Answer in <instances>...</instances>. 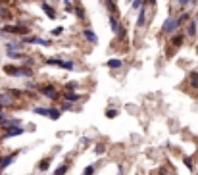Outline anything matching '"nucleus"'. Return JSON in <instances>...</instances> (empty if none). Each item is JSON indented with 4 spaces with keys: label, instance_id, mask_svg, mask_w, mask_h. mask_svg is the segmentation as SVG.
<instances>
[{
    "label": "nucleus",
    "instance_id": "f257e3e1",
    "mask_svg": "<svg viewBox=\"0 0 198 175\" xmlns=\"http://www.w3.org/2000/svg\"><path fill=\"white\" fill-rule=\"evenodd\" d=\"M33 114H37V116H42V117H48V119H60L62 116V108H45V106H35L33 108Z\"/></svg>",
    "mask_w": 198,
    "mask_h": 175
},
{
    "label": "nucleus",
    "instance_id": "f03ea898",
    "mask_svg": "<svg viewBox=\"0 0 198 175\" xmlns=\"http://www.w3.org/2000/svg\"><path fill=\"white\" fill-rule=\"evenodd\" d=\"M179 29V23H177V17H166V21H163V25H162V35H175Z\"/></svg>",
    "mask_w": 198,
    "mask_h": 175
},
{
    "label": "nucleus",
    "instance_id": "7ed1b4c3",
    "mask_svg": "<svg viewBox=\"0 0 198 175\" xmlns=\"http://www.w3.org/2000/svg\"><path fill=\"white\" fill-rule=\"evenodd\" d=\"M2 33H10V35H21V37H27L29 35V27L27 25H6L2 27Z\"/></svg>",
    "mask_w": 198,
    "mask_h": 175
},
{
    "label": "nucleus",
    "instance_id": "20e7f679",
    "mask_svg": "<svg viewBox=\"0 0 198 175\" xmlns=\"http://www.w3.org/2000/svg\"><path fill=\"white\" fill-rule=\"evenodd\" d=\"M39 91H40L42 96L50 98V100H60V96H62L56 89H54V85H40V87H39Z\"/></svg>",
    "mask_w": 198,
    "mask_h": 175
},
{
    "label": "nucleus",
    "instance_id": "39448f33",
    "mask_svg": "<svg viewBox=\"0 0 198 175\" xmlns=\"http://www.w3.org/2000/svg\"><path fill=\"white\" fill-rule=\"evenodd\" d=\"M23 45H40V46H50L52 42L48 40V39H40V37H35V35H27V37H23Z\"/></svg>",
    "mask_w": 198,
    "mask_h": 175
},
{
    "label": "nucleus",
    "instance_id": "423d86ee",
    "mask_svg": "<svg viewBox=\"0 0 198 175\" xmlns=\"http://www.w3.org/2000/svg\"><path fill=\"white\" fill-rule=\"evenodd\" d=\"M40 10L46 14L48 19H58V14H56V10H54V6L50 2H40Z\"/></svg>",
    "mask_w": 198,
    "mask_h": 175
},
{
    "label": "nucleus",
    "instance_id": "0eeeda50",
    "mask_svg": "<svg viewBox=\"0 0 198 175\" xmlns=\"http://www.w3.org/2000/svg\"><path fill=\"white\" fill-rule=\"evenodd\" d=\"M0 106H2V108H12V106H16V98L10 96V94H6V92H0Z\"/></svg>",
    "mask_w": 198,
    "mask_h": 175
},
{
    "label": "nucleus",
    "instance_id": "6e6552de",
    "mask_svg": "<svg viewBox=\"0 0 198 175\" xmlns=\"http://www.w3.org/2000/svg\"><path fill=\"white\" fill-rule=\"evenodd\" d=\"M185 39H186V33H175V35H171V46H175V48L183 46Z\"/></svg>",
    "mask_w": 198,
    "mask_h": 175
},
{
    "label": "nucleus",
    "instance_id": "1a4fd4ad",
    "mask_svg": "<svg viewBox=\"0 0 198 175\" xmlns=\"http://www.w3.org/2000/svg\"><path fill=\"white\" fill-rule=\"evenodd\" d=\"M196 35H198V23H196L194 19H191L189 23H186V37H189V39H194Z\"/></svg>",
    "mask_w": 198,
    "mask_h": 175
},
{
    "label": "nucleus",
    "instance_id": "9d476101",
    "mask_svg": "<svg viewBox=\"0 0 198 175\" xmlns=\"http://www.w3.org/2000/svg\"><path fill=\"white\" fill-rule=\"evenodd\" d=\"M144 23H146V4L144 6H140V10H139V17H137V29H140V27H144Z\"/></svg>",
    "mask_w": 198,
    "mask_h": 175
},
{
    "label": "nucleus",
    "instance_id": "9b49d317",
    "mask_svg": "<svg viewBox=\"0 0 198 175\" xmlns=\"http://www.w3.org/2000/svg\"><path fill=\"white\" fill-rule=\"evenodd\" d=\"M23 127H10V129H6L4 131V139H10V137H17V135H23Z\"/></svg>",
    "mask_w": 198,
    "mask_h": 175
},
{
    "label": "nucleus",
    "instance_id": "f8f14e48",
    "mask_svg": "<svg viewBox=\"0 0 198 175\" xmlns=\"http://www.w3.org/2000/svg\"><path fill=\"white\" fill-rule=\"evenodd\" d=\"M83 37H85L87 40H89L91 45H96V42H98V35H96V33H94L92 29H89V27L83 29Z\"/></svg>",
    "mask_w": 198,
    "mask_h": 175
},
{
    "label": "nucleus",
    "instance_id": "ddd939ff",
    "mask_svg": "<svg viewBox=\"0 0 198 175\" xmlns=\"http://www.w3.org/2000/svg\"><path fill=\"white\" fill-rule=\"evenodd\" d=\"M17 156H19V152H12V154H8L4 160H0V169H6V168H8V166H10V163H12Z\"/></svg>",
    "mask_w": 198,
    "mask_h": 175
},
{
    "label": "nucleus",
    "instance_id": "4468645a",
    "mask_svg": "<svg viewBox=\"0 0 198 175\" xmlns=\"http://www.w3.org/2000/svg\"><path fill=\"white\" fill-rule=\"evenodd\" d=\"M2 71L10 77H19V65H4Z\"/></svg>",
    "mask_w": 198,
    "mask_h": 175
},
{
    "label": "nucleus",
    "instance_id": "2eb2a0df",
    "mask_svg": "<svg viewBox=\"0 0 198 175\" xmlns=\"http://www.w3.org/2000/svg\"><path fill=\"white\" fill-rule=\"evenodd\" d=\"M62 96H64V100L73 102V104H75V102H79V98H81V96H79V92H75V91H65Z\"/></svg>",
    "mask_w": 198,
    "mask_h": 175
},
{
    "label": "nucleus",
    "instance_id": "dca6fc26",
    "mask_svg": "<svg viewBox=\"0 0 198 175\" xmlns=\"http://www.w3.org/2000/svg\"><path fill=\"white\" fill-rule=\"evenodd\" d=\"M50 163H52V156H45V158H42L40 162H39V171H46L48 168H50Z\"/></svg>",
    "mask_w": 198,
    "mask_h": 175
},
{
    "label": "nucleus",
    "instance_id": "f3484780",
    "mask_svg": "<svg viewBox=\"0 0 198 175\" xmlns=\"http://www.w3.org/2000/svg\"><path fill=\"white\" fill-rule=\"evenodd\" d=\"M108 21H110V29H112L114 33H117V31H119V27H121V23L117 21V16H112V14H110Z\"/></svg>",
    "mask_w": 198,
    "mask_h": 175
},
{
    "label": "nucleus",
    "instance_id": "a211bd4d",
    "mask_svg": "<svg viewBox=\"0 0 198 175\" xmlns=\"http://www.w3.org/2000/svg\"><path fill=\"white\" fill-rule=\"evenodd\" d=\"M8 58H12V60H21V62H23L27 56H25V54H21L19 50H8Z\"/></svg>",
    "mask_w": 198,
    "mask_h": 175
},
{
    "label": "nucleus",
    "instance_id": "6ab92c4d",
    "mask_svg": "<svg viewBox=\"0 0 198 175\" xmlns=\"http://www.w3.org/2000/svg\"><path fill=\"white\" fill-rule=\"evenodd\" d=\"M121 65H123V62L119 60V58H110V60H108V68H110V69H119Z\"/></svg>",
    "mask_w": 198,
    "mask_h": 175
},
{
    "label": "nucleus",
    "instance_id": "aec40b11",
    "mask_svg": "<svg viewBox=\"0 0 198 175\" xmlns=\"http://www.w3.org/2000/svg\"><path fill=\"white\" fill-rule=\"evenodd\" d=\"M106 8H108V12L112 14V16H119V12H117V4L114 2V0H106Z\"/></svg>",
    "mask_w": 198,
    "mask_h": 175
},
{
    "label": "nucleus",
    "instance_id": "412c9836",
    "mask_svg": "<svg viewBox=\"0 0 198 175\" xmlns=\"http://www.w3.org/2000/svg\"><path fill=\"white\" fill-rule=\"evenodd\" d=\"M191 21V12H183L179 17H177V23H179V27H183L185 23H189Z\"/></svg>",
    "mask_w": 198,
    "mask_h": 175
},
{
    "label": "nucleus",
    "instance_id": "4be33fe9",
    "mask_svg": "<svg viewBox=\"0 0 198 175\" xmlns=\"http://www.w3.org/2000/svg\"><path fill=\"white\" fill-rule=\"evenodd\" d=\"M21 48H23V42H19V40H12L6 45V50H21Z\"/></svg>",
    "mask_w": 198,
    "mask_h": 175
},
{
    "label": "nucleus",
    "instance_id": "5701e85b",
    "mask_svg": "<svg viewBox=\"0 0 198 175\" xmlns=\"http://www.w3.org/2000/svg\"><path fill=\"white\" fill-rule=\"evenodd\" d=\"M69 169V163H62V166H58V169L54 171V175H65Z\"/></svg>",
    "mask_w": 198,
    "mask_h": 175
},
{
    "label": "nucleus",
    "instance_id": "b1692460",
    "mask_svg": "<svg viewBox=\"0 0 198 175\" xmlns=\"http://www.w3.org/2000/svg\"><path fill=\"white\" fill-rule=\"evenodd\" d=\"M189 79H191V87H192V89H198V71L191 73V75H189Z\"/></svg>",
    "mask_w": 198,
    "mask_h": 175
},
{
    "label": "nucleus",
    "instance_id": "393cba45",
    "mask_svg": "<svg viewBox=\"0 0 198 175\" xmlns=\"http://www.w3.org/2000/svg\"><path fill=\"white\" fill-rule=\"evenodd\" d=\"M104 152H106V144H104V143H98V144H94V154H98V156H100V154H104Z\"/></svg>",
    "mask_w": 198,
    "mask_h": 175
},
{
    "label": "nucleus",
    "instance_id": "a878e982",
    "mask_svg": "<svg viewBox=\"0 0 198 175\" xmlns=\"http://www.w3.org/2000/svg\"><path fill=\"white\" fill-rule=\"evenodd\" d=\"M146 4V0H133V4H131V8H133V10H137V12H139V10H140V6H144Z\"/></svg>",
    "mask_w": 198,
    "mask_h": 175
},
{
    "label": "nucleus",
    "instance_id": "bb28decb",
    "mask_svg": "<svg viewBox=\"0 0 198 175\" xmlns=\"http://www.w3.org/2000/svg\"><path fill=\"white\" fill-rule=\"evenodd\" d=\"M183 162H185V166H186V168H189L191 171H194V163H192V160H191V156H185V158H183Z\"/></svg>",
    "mask_w": 198,
    "mask_h": 175
},
{
    "label": "nucleus",
    "instance_id": "cd10ccee",
    "mask_svg": "<svg viewBox=\"0 0 198 175\" xmlns=\"http://www.w3.org/2000/svg\"><path fill=\"white\" fill-rule=\"evenodd\" d=\"M64 110H73V102L64 100V102H62V112H64Z\"/></svg>",
    "mask_w": 198,
    "mask_h": 175
},
{
    "label": "nucleus",
    "instance_id": "c85d7f7f",
    "mask_svg": "<svg viewBox=\"0 0 198 175\" xmlns=\"http://www.w3.org/2000/svg\"><path fill=\"white\" fill-rule=\"evenodd\" d=\"M77 87H79V83H75V81H73V83H65L64 89H65V91H73V89H77Z\"/></svg>",
    "mask_w": 198,
    "mask_h": 175
},
{
    "label": "nucleus",
    "instance_id": "c756f323",
    "mask_svg": "<svg viewBox=\"0 0 198 175\" xmlns=\"http://www.w3.org/2000/svg\"><path fill=\"white\" fill-rule=\"evenodd\" d=\"M83 175H94V166H87L85 171H83Z\"/></svg>",
    "mask_w": 198,
    "mask_h": 175
},
{
    "label": "nucleus",
    "instance_id": "7c9ffc66",
    "mask_svg": "<svg viewBox=\"0 0 198 175\" xmlns=\"http://www.w3.org/2000/svg\"><path fill=\"white\" fill-rule=\"evenodd\" d=\"M50 33H52V35H54V37H60V35H62V33H64V27H56V29H52Z\"/></svg>",
    "mask_w": 198,
    "mask_h": 175
},
{
    "label": "nucleus",
    "instance_id": "2f4dec72",
    "mask_svg": "<svg viewBox=\"0 0 198 175\" xmlns=\"http://www.w3.org/2000/svg\"><path fill=\"white\" fill-rule=\"evenodd\" d=\"M75 12H77V16H79V19H87V17H85V12H83V10H81L79 6L75 8Z\"/></svg>",
    "mask_w": 198,
    "mask_h": 175
},
{
    "label": "nucleus",
    "instance_id": "473e14b6",
    "mask_svg": "<svg viewBox=\"0 0 198 175\" xmlns=\"http://www.w3.org/2000/svg\"><path fill=\"white\" fill-rule=\"evenodd\" d=\"M177 4H179L181 8H185V6H189V4H191V0H177Z\"/></svg>",
    "mask_w": 198,
    "mask_h": 175
},
{
    "label": "nucleus",
    "instance_id": "72a5a7b5",
    "mask_svg": "<svg viewBox=\"0 0 198 175\" xmlns=\"http://www.w3.org/2000/svg\"><path fill=\"white\" fill-rule=\"evenodd\" d=\"M116 116H117L116 110H108V112H106V117H116Z\"/></svg>",
    "mask_w": 198,
    "mask_h": 175
},
{
    "label": "nucleus",
    "instance_id": "f704fd0d",
    "mask_svg": "<svg viewBox=\"0 0 198 175\" xmlns=\"http://www.w3.org/2000/svg\"><path fill=\"white\" fill-rule=\"evenodd\" d=\"M146 6H156V0H146Z\"/></svg>",
    "mask_w": 198,
    "mask_h": 175
},
{
    "label": "nucleus",
    "instance_id": "c9c22d12",
    "mask_svg": "<svg viewBox=\"0 0 198 175\" xmlns=\"http://www.w3.org/2000/svg\"><path fill=\"white\" fill-rule=\"evenodd\" d=\"M198 4V0H191V6H196Z\"/></svg>",
    "mask_w": 198,
    "mask_h": 175
},
{
    "label": "nucleus",
    "instance_id": "e433bc0d",
    "mask_svg": "<svg viewBox=\"0 0 198 175\" xmlns=\"http://www.w3.org/2000/svg\"><path fill=\"white\" fill-rule=\"evenodd\" d=\"M158 175H166V169H160V173Z\"/></svg>",
    "mask_w": 198,
    "mask_h": 175
},
{
    "label": "nucleus",
    "instance_id": "4c0bfd02",
    "mask_svg": "<svg viewBox=\"0 0 198 175\" xmlns=\"http://www.w3.org/2000/svg\"><path fill=\"white\" fill-rule=\"evenodd\" d=\"M194 21H196V23H198V12H196V16H194Z\"/></svg>",
    "mask_w": 198,
    "mask_h": 175
},
{
    "label": "nucleus",
    "instance_id": "58836bf2",
    "mask_svg": "<svg viewBox=\"0 0 198 175\" xmlns=\"http://www.w3.org/2000/svg\"><path fill=\"white\" fill-rule=\"evenodd\" d=\"M0 2H2V0H0Z\"/></svg>",
    "mask_w": 198,
    "mask_h": 175
},
{
    "label": "nucleus",
    "instance_id": "ea45409f",
    "mask_svg": "<svg viewBox=\"0 0 198 175\" xmlns=\"http://www.w3.org/2000/svg\"><path fill=\"white\" fill-rule=\"evenodd\" d=\"M0 175H2V173H0Z\"/></svg>",
    "mask_w": 198,
    "mask_h": 175
}]
</instances>
